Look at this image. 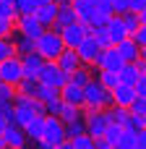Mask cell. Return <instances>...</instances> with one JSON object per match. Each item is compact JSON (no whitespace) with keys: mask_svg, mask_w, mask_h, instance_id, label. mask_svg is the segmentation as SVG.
<instances>
[{"mask_svg":"<svg viewBox=\"0 0 146 149\" xmlns=\"http://www.w3.org/2000/svg\"><path fill=\"white\" fill-rule=\"evenodd\" d=\"M115 100H112V92L104 89L97 79H91L86 86H84V110H107L112 107Z\"/></svg>","mask_w":146,"mask_h":149,"instance_id":"obj_1","label":"cell"},{"mask_svg":"<svg viewBox=\"0 0 146 149\" xmlns=\"http://www.w3.org/2000/svg\"><path fill=\"white\" fill-rule=\"evenodd\" d=\"M34 50L44 58V60H57V55L65 50V42H63V37H60V31H55V29H44L37 39H34Z\"/></svg>","mask_w":146,"mask_h":149,"instance_id":"obj_2","label":"cell"},{"mask_svg":"<svg viewBox=\"0 0 146 149\" xmlns=\"http://www.w3.org/2000/svg\"><path fill=\"white\" fill-rule=\"evenodd\" d=\"M65 139H68L65 136V123L60 118H55V115H44V134L37 141L39 149H55V147H60Z\"/></svg>","mask_w":146,"mask_h":149,"instance_id":"obj_3","label":"cell"},{"mask_svg":"<svg viewBox=\"0 0 146 149\" xmlns=\"http://www.w3.org/2000/svg\"><path fill=\"white\" fill-rule=\"evenodd\" d=\"M84 123H86V134L97 139V136H104L110 126V115L107 110H84Z\"/></svg>","mask_w":146,"mask_h":149,"instance_id":"obj_4","label":"cell"},{"mask_svg":"<svg viewBox=\"0 0 146 149\" xmlns=\"http://www.w3.org/2000/svg\"><path fill=\"white\" fill-rule=\"evenodd\" d=\"M24 79V65H21V55H13L8 60L0 63V84H10L18 86V81Z\"/></svg>","mask_w":146,"mask_h":149,"instance_id":"obj_5","label":"cell"},{"mask_svg":"<svg viewBox=\"0 0 146 149\" xmlns=\"http://www.w3.org/2000/svg\"><path fill=\"white\" fill-rule=\"evenodd\" d=\"M37 79H39L42 84L55 86V89H63V86L68 84V73H65V71H60L55 60H44V65H42V71H39V76H37Z\"/></svg>","mask_w":146,"mask_h":149,"instance_id":"obj_6","label":"cell"},{"mask_svg":"<svg viewBox=\"0 0 146 149\" xmlns=\"http://www.w3.org/2000/svg\"><path fill=\"white\" fill-rule=\"evenodd\" d=\"M125 65V60L120 58V52L115 50V45L112 47H104L99 55H97V60H94V68H99V71H120Z\"/></svg>","mask_w":146,"mask_h":149,"instance_id":"obj_7","label":"cell"},{"mask_svg":"<svg viewBox=\"0 0 146 149\" xmlns=\"http://www.w3.org/2000/svg\"><path fill=\"white\" fill-rule=\"evenodd\" d=\"M91 34V29L86 26V24H81V21H76V24H71V26H65L63 31H60V37H63V42H65V47H78L86 37Z\"/></svg>","mask_w":146,"mask_h":149,"instance_id":"obj_8","label":"cell"},{"mask_svg":"<svg viewBox=\"0 0 146 149\" xmlns=\"http://www.w3.org/2000/svg\"><path fill=\"white\" fill-rule=\"evenodd\" d=\"M16 31H18V34H26V37H31V39H37V37L44 31V26H42V21H39L34 13H26V16H18V18H16Z\"/></svg>","mask_w":146,"mask_h":149,"instance_id":"obj_9","label":"cell"},{"mask_svg":"<svg viewBox=\"0 0 146 149\" xmlns=\"http://www.w3.org/2000/svg\"><path fill=\"white\" fill-rule=\"evenodd\" d=\"M3 139H5V147L8 149H21V147H26V141H29L26 131L18 123H8L5 131H3Z\"/></svg>","mask_w":146,"mask_h":149,"instance_id":"obj_10","label":"cell"},{"mask_svg":"<svg viewBox=\"0 0 146 149\" xmlns=\"http://www.w3.org/2000/svg\"><path fill=\"white\" fill-rule=\"evenodd\" d=\"M76 52H78V58H81V63H84V65H94V60H97V55L102 52V47H99V45H97V39L89 34V37L76 47Z\"/></svg>","mask_w":146,"mask_h":149,"instance_id":"obj_11","label":"cell"},{"mask_svg":"<svg viewBox=\"0 0 146 149\" xmlns=\"http://www.w3.org/2000/svg\"><path fill=\"white\" fill-rule=\"evenodd\" d=\"M55 63H57V68H60V71H65L68 76H71L76 68H81V65H84V63H81V58H78V52H76L73 47H65V50L57 55V60H55Z\"/></svg>","mask_w":146,"mask_h":149,"instance_id":"obj_12","label":"cell"},{"mask_svg":"<svg viewBox=\"0 0 146 149\" xmlns=\"http://www.w3.org/2000/svg\"><path fill=\"white\" fill-rule=\"evenodd\" d=\"M21 65H24V79H37L39 71H42V65H44V58L34 50L29 55H21Z\"/></svg>","mask_w":146,"mask_h":149,"instance_id":"obj_13","label":"cell"},{"mask_svg":"<svg viewBox=\"0 0 146 149\" xmlns=\"http://www.w3.org/2000/svg\"><path fill=\"white\" fill-rule=\"evenodd\" d=\"M60 100H63L65 105H73V107H84V86H78V84L68 81V84L60 89Z\"/></svg>","mask_w":146,"mask_h":149,"instance_id":"obj_14","label":"cell"},{"mask_svg":"<svg viewBox=\"0 0 146 149\" xmlns=\"http://www.w3.org/2000/svg\"><path fill=\"white\" fill-rule=\"evenodd\" d=\"M57 10H60V5H57L55 0H50V3H44V5H39V8L34 10V16L42 21L44 29H52V24H55V18H57Z\"/></svg>","mask_w":146,"mask_h":149,"instance_id":"obj_15","label":"cell"},{"mask_svg":"<svg viewBox=\"0 0 146 149\" xmlns=\"http://www.w3.org/2000/svg\"><path fill=\"white\" fill-rule=\"evenodd\" d=\"M107 34H110V42L112 45H118V42H123L125 37H128V31H125V24H123V18L118 16V13H112L110 16V21H107Z\"/></svg>","mask_w":146,"mask_h":149,"instance_id":"obj_16","label":"cell"},{"mask_svg":"<svg viewBox=\"0 0 146 149\" xmlns=\"http://www.w3.org/2000/svg\"><path fill=\"white\" fill-rule=\"evenodd\" d=\"M115 50L120 52V58H123L125 63H136V60H138V52H141V47L136 45V39H133V37H125L123 42H118V45H115Z\"/></svg>","mask_w":146,"mask_h":149,"instance_id":"obj_17","label":"cell"},{"mask_svg":"<svg viewBox=\"0 0 146 149\" xmlns=\"http://www.w3.org/2000/svg\"><path fill=\"white\" fill-rule=\"evenodd\" d=\"M112 100L118 107H131L133 100H136V86H128V84H118L112 89Z\"/></svg>","mask_w":146,"mask_h":149,"instance_id":"obj_18","label":"cell"},{"mask_svg":"<svg viewBox=\"0 0 146 149\" xmlns=\"http://www.w3.org/2000/svg\"><path fill=\"white\" fill-rule=\"evenodd\" d=\"M78 21V16H76V10H73V5L68 3V5H60V10H57V18H55V24H52V29L55 31H63L65 26H71V24H76Z\"/></svg>","mask_w":146,"mask_h":149,"instance_id":"obj_19","label":"cell"},{"mask_svg":"<svg viewBox=\"0 0 146 149\" xmlns=\"http://www.w3.org/2000/svg\"><path fill=\"white\" fill-rule=\"evenodd\" d=\"M118 76H120V84L136 86V81H138V76H141V71H138V60H136V63H125V65L118 71Z\"/></svg>","mask_w":146,"mask_h":149,"instance_id":"obj_20","label":"cell"},{"mask_svg":"<svg viewBox=\"0 0 146 149\" xmlns=\"http://www.w3.org/2000/svg\"><path fill=\"white\" fill-rule=\"evenodd\" d=\"M71 5H73L78 21L89 26V21H91V16H94V8H97V5H94V3H86V0H71Z\"/></svg>","mask_w":146,"mask_h":149,"instance_id":"obj_21","label":"cell"},{"mask_svg":"<svg viewBox=\"0 0 146 149\" xmlns=\"http://www.w3.org/2000/svg\"><path fill=\"white\" fill-rule=\"evenodd\" d=\"M10 39H13V45H16V55H29V52H34V47H37L31 37L18 34V31H13V34H10Z\"/></svg>","mask_w":146,"mask_h":149,"instance_id":"obj_22","label":"cell"},{"mask_svg":"<svg viewBox=\"0 0 146 149\" xmlns=\"http://www.w3.org/2000/svg\"><path fill=\"white\" fill-rule=\"evenodd\" d=\"M24 131H26V136H29L31 141H39L42 134H44V115H34V118L24 126Z\"/></svg>","mask_w":146,"mask_h":149,"instance_id":"obj_23","label":"cell"},{"mask_svg":"<svg viewBox=\"0 0 146 149\" xmlns=\"http://www.w3.org/2000/svg\"><path fill=\"white\" fill-rule=\"evenodd\" d=\"M91 79H94V65H81V68H76V71L68 76V81L78 84V86H86Z\"/></svg>","mask_w":146,"mask_h":149,"instance_id":"obj_24","label":"cell"},{"mask_svg":"<svg viewBox=\"0 0 146 149\" xmlns=\"http://www.w3.org/2000/svg\"><path fill=\"white\" fill-rule=\"evenodd\" d=\"M94 79H97L104 89H110V92L120 84V76H118L115 71H99V68H94Z\"/></svg>","mask_w":146,"mask_h":149,"instance_id":"obj_25","label":"cell"},{"mask_svg":"<svg viewBox=\"0 0 146 149\" xmlns=\"http://www.w3.org/2000/svg\"><path fill=\"white\" fill-rule=\"evenodd\" d=\"M39 102H52V100H57L60 97V89H55V86H50V84H42L39 81V86H37V94H34Z\"/></svg>","mask_w":146,"mask_h":149,"instance_id":"obj_26","label":"cell"},{"mask_svg":"<svg viewBox=\"0 0 146 149\" xmlns=\"http://www.w3.org/2000/svg\"><path fill=\"white\" fill-rule=\"evenodd\" d=\"M13 100H16V86H10V84H0V113L8 110V107L13 105Z\"/></svg>","mask_w":146,"mask_h":149,"instance_id":"obj_27","label":"cell"},{"mask_svg":"<svg viewBox=\"0 0 146 149\" xmlns=\"http://www.w3.org/2000/svg\"><path fill=\"white\" fill-rule=\"evenodd\" d=\"M120 18H123V24H125V31H128V37H133V34L138 31V26H141V18H138V13L128 10V13H120Z\"/></svg>","mask_w":146,"mask_h":149,"instance_id":"obj_28","label":"cell"},{"mask_svg":"<svg viewBox=\"0 0 146 149\" xmlns=\"http://www.w3.org/2000/svg\"><path fill=\"white\" fill-rule=\"evenodd\" d=\"M37 86H39V79H21V81H18V86H16V94L34 97V94H37Z\"/></svg>","mask_w":146,"mask_h":149,"instance_id":"obj_29","label":"cell"},{"mask_svg":"<svg viewBox=\"0 0 146 149\" xmlns=\"http://www.w3.org/2000/svg\"><path fill=\"white\" fill-rule=\"evenodd\" d=\"M63 123H71V120H76V118H84V107H73V105H65L63 102V110H60V115H57Z\"/></svg>","mask_w":146,"mask_h":149,"instance_id":"obj_30","label":"cell"},{"mask_svg":"<svg viewBox=\"0 0 146 149\" xmlns=\"http://www.w3.org/2000/svg\"><path fill=\"white\" fill-rule=\"evenodd\" d=\"M107 115H110V123H120V126H125L131 110H128V107H118V105H112V107H107Z\"/></svg>","mask_w":146,"mask_h":149,"instance_id":"obj_31","label":"cell"},{"mask_svg":"<svg viewBox=\"0 0 146 149\" xmlns=\"http://www.w3.org/2000/svg\"><path fill=\"white\" fill-rule=\"evenodd\" d=\"M81 134H86V123H84V118H76V120L65 123V136H68V139H76V136H81Z\"/></svg>","mask_w":146,"mask_h":149,"instance_id":"obj_32","label":"cell"},{"mask_svg":"<svg viewBox=\"0 0 146 149\" xmlns=\"http://www.w3.org/2000/svg\"><path fill=\"white\" fill-rule=\"evenodd\" d=\"M123 134H125V126H120V123H110L107 131H104V139H107L112 147H118V141H120Z\"/></svg>","mask_w":146,"mask_h":149,"instance_id":"obj_33","label":"cell"},{"mask_svg":"<svg viewBox=\"0 0 146 149\" xmlns=\"http://www.w3.org/2000/svg\"><path fill=\"white\" fill-rule=\"evenodd\" d=\"M118 149H138V134L125 128V134H123L120 141H118Z\"/></svg>","mask_w":146,"mask_h":149,"instance_id":"obj_34","label":"cell"},{"mask_svg":"<svg viewBox=\"0 0 146 149\" xmlns=\"http://www.w3.org/2000/svg\"><path fill=\"white\" fill-rule=\"evenodd\" d=\"M13 55H16V45H13V39H10V37H0V63L8 60V58H13Z\"/></svg>","mask_w":146,"mask_h":149,"instance_id":"obj_35","label":"cell"},{"mask_svg":"<svg viewBox=\"0 0 146 149\" xmlns=\"http://www.w3.org/2000/svg\"><path fill=\"white\" fill-rule=\"evenodd\" d=\"M125 128H128V131H136V134L144 131L146 128V115H133V113H131L128 120H125Z\"/></svg>","mask_w":146,"mask_h":149,"instance_id":"obj_36","label":"cell"},{"mask_svg":"<svg viewBox=\"0 0 146 149\" xmlns=\"http://www.w3.org/2000/svg\"><path fill=\"white\" fill-rule=\"evenodd\" d=\"M71 144H73V149H94V139L89 134H81V136L71 139Z\"/></svg>","mask_w":146,"mask_h":149,"instance_id":"obj_37","label":"cell"},{"mask_svg":"<svg viewBox=\"0 0 146 149\" xmlns=\"http://www.w3.org/2000/svg\"><path fill=\"white\" fill-rule=\"evenodd\" d=\"M91 37L97 39V45L104 50V47H112V42H110V34H107V29H91Z\"/></svg>","mask_w":146,"mask_h":149,"instance_id":"obj_38","label":"cell"},{"mask_svg":"<svg viewBox=\"0 0 146 149\" xmlns=\"http://www.w3.org/2000/svg\"><path fill=\"white\" fill-rule=\"evenodd\" d=\"M13 31H16V21L0 13V37H10Z\"/></svg>","mask_w":146,"mask_h":149,"instance_id":"obj_39","label":"cell"},{"mask_svg":"<svg viewBox=\"0 0 146 149\" xmlns=\"http://www.w3.org/2000/svg\"><path fill=\"white\" fill-rule=\"evenodd\" d=\"M60 110H63V100L57 97V100H52V102H44V115H60Z\"/></svg>","mask_w":146,"mask_h":149,"instance_id":"obj_40","label":"cell"},{"mask_svg":"<svg viewBox=\"0 0 146 149\" xmlns=\"http://www.w3.org/2000/svg\"><path fill=\"white\" fill-rule=\"evenodd\" d=\"M110 5H112V13H118V16L131 10V0H112Z\"/></svg>","mask_w":146,"mask_h":149,"instance_id":"obj_41","label":"cell"},{"mask_svg":"<svg viewBox=\"0 0 146 149\" xmlns=\"http://www.w3.org/2000/svg\"><path fill=\"white\" fill-rule=\"evenodd\" d=\"M128 110H131L133 115H146V100H141V97H136V100H133V105H131Z\"/></svg>","mask_w":146,"mask_h":149,"instance_id":"obj_42","label":"cell"},{"mask_svg":"<svg viewBox=\"0 0 146 149\" xmlns=\"http://www.w3.org/2000/svg\"><path fill=\"white\" fill-rule=\"evenodd\" d=\"M0 13H3V16H8V18H13V21L18 18V13H16V5H13V3H0Z\"/></svg>","mask_w":146,"mask_h":149,"instance_id":"obj_43","label":"cell"},{"mask_svg":"<svg viewBox=\"0 0 146 149\" xmlns=\"http://www.w3.org/2000/svg\"><path fill=\"white\" fill-rule=\"evenodd\" d=\"M136 97L146 100V73H141V76H138V81H136Z\"/></svg>","mask_w":146,"mask_h":149,"instance_id":"obj_44","label":"cell"},{"mask_svg":"<svg viewBox=\"0 0 146 149\" xmlns=\"http://www.w3.org/2000/svg\"><path fill=\"white\" fill-rule=\"evenodd\" d=\"M133 39H136V45H138V47H146V24L138 26V31L133 34Z\"/></svg>","mask_w":146,"mask_h":149,"instance_id":"obj_45","label":"cell"},{"mask_svg":"<svg viewBox=\"0 0 146 149\" xmlns=\"http://www.w3.org/2000/svg\"><path fill=\"white\" fill-rule=\"evenodd\" d=\"M94 149H112V144H110L104 136H97V139H94Z\"/></svg>","mask_w":146,"mask_h":149,"instance_id":"obj_46","label":"cell"},{"mask_svg":"<svg viewBox=\"0 0 146 149\" xmlns=\"http://www.w3.org/2000/svg\"><path fill=\"white\" fill-rule=\"evenodd\" d=\"M144 8H146V0H131V10L133 13H141Z\"/></svg>","mask_w":146,"mask_h":149,"instance_id":"obj_47","label":"cell"},{"mask_svg":"<svg viewBox=\"0 0 146 149\" xmlns=\"http://www.w3.org/2000/svg\"><path fill=\"white\" fill-rule=\"evenodd\" d=\"M138 147L146 149V128H144V131H138Z\"/></svg>","mask_w":146,"mask_h":149,"instance_id":"obj_48","label":"cell"},{"mask_svg":"<svg viewBox=\"0 0 146 149\" xmlns=\"http://www.w3.org/2000/svg\"><path fill=\"white\" fill-rule=\"evenodd\" d=\"M55 149H73V144H71V139H65V141H63L60 147H55Z\"/></svg>","mask_w":146,"mask_h":149,"instance_id":"obj_49","label":"cell"},{"mask_svg":"<svg viewBox=\"0 0 146 149\" xmlns=\"http://www.w3.org/2000/svg\"><path fill=\"white\" fill-rule=\"evenodd\" d=\"M5 126H8V120H5V115H3V113H0V134H3V131H5Z\"/></svg>","mask_w":146,"mask_h":149,"instance_id":"obj_50","label":"cell"},{"mask_svg":"<svg viewBox=\"0 0 146 149\" xmlns=\"http://www.w3.org/2000/svg\"><path fill=\"white\" fill-rule=\"evenodd\" d=\"M138 60H141V63H146V47H141V52H138Z\"/></svg>","mask_w":146,"mask_h":149,"instance_id":"obj_51","label":"cell"},{"mask_svg":"<svg viewBox=\"0 0 146 149\" xmlns=\"http://www.w3.org/2000/svg\"><path fill=\"white\" fill-rule=\"evenodd\" d=\"M138 18H141V24H146V8L141 10V13H138Z\"/></svg>","mask_w":146,"mask_h":149,"instance_id":"obj_52","label":"cell"},{"mask_svg":"<svg viewBox=\"0 0 146 149\" xmlns=\"http://www.w3.org/2000/svg\"><path fill=\"white\" fill-rule=\"evenodd\" d=\"M0 149H8V147H5V139H3V134H0Z\"/></svg>","mask_w":146,"mask_h":149,"instance_id":"obj_53","label":"cell"},{"mask_svg":"<svg viewBox=\"0 0 146 149\" xmlns=\"http://www.w3.org/2000/svg\"><path fill=\"white\" fill-rule=\"evenodd\" d=\"M86 3H94V5H97V3H99V0H86Z\"/></svg>","mask_w":146,"mask_h":149,"instance_id":"obj_54","label":"cell"},{"mask_svg":"<svg viewBox=\"0 0 146 149\" xmlns=\"http://www.w3.org/2000/svg\"><path fill=\"white\" fill-rule=\"evenodd\" d=\"M0 3H16V0H0Z\"/></svg>","mask_w":146,"mask_h":149,"instance_id":"obj_55","label":"cell"},{"mask_svg":"<svg viewBox=\"0 0 146 149\" xmlns=\"http://www.w3.org/2000/svg\"><path fill=\"white\" fill-rule=\"evenodd\" d=\"M112 149H118V147H112Z\"/></svg>","mask_w":146,"mask_h":149,"instance_id":"obj_56","label":"cell"},{"mask_svg":"<svg viewBox=\"0 0 146 149\" xmlns=\"http://www.w3.org/2000/svg\"><path fill=\"white\" fill-rule=\"evenodd\" d=\"M21 149H26V147H21Z\"/></svg>","mask_w":146,"mask_h":149,"instance_id":"obj_57","label":"cell"},{"mask_svg":"<svg viewBox=\"0 0 146 149\" xmlns=\"http://www.w3.org/2000/svg\"><path fill=\"white\" fill-rule=\"evenodd\" d=\"M138 149H141V147H138Z\"/></svg>","mask_w":146,"mask_h":149,"instance_id":"obj_58","label":"cell"}]
</instances>
